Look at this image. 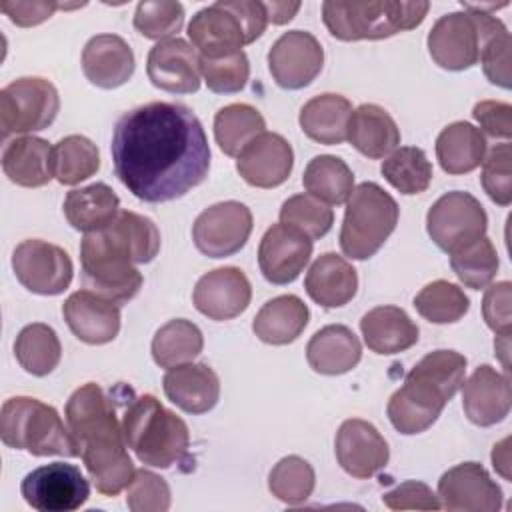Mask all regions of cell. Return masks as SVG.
<instances>
[{
  "label": "cell",
  "mask_w": 512,
  "mask_h": 512,
  "mask_svg": "<svg viewBox=\"0 0 512 512\" xmlns=\"http://www.w3.org/2000/svg\"><path fill=\"white\" fill-rule=\"evenodd\" d=\"M250 298V282L236 266H222L206 272L192 292L196 310L218 322L240 316L248 308Z\"/></svg>",
  "instance_id": "44dd1931"
},
{
  "label": "cell",
  "mask_w": 512,
  "mask_h": 512,
  "mask_svg": "<svg viewBox=\"0 0 512 512\" xmlns=\"http://www.w3.org/2000/svg\"><path fill=\"white\" fill-rule=\"evenodd\" d=\"M0 438L6 446L32 456H80V448L56 408L30 396H14L2 404Z\"/></svg>",
  "instance_id": "52a82bcc"
},
{
  "label": "cell",
  "mask_w": 512,
  "mask_h": 512,
  "mask_svg": "<svg viewBox=\"0 0 512 512\" xmlns=\"http://www.w3.org/2000/svg\"><path fill=\"white\" fill-rule=\"evenodd\" d=\"M304 288L318 306L340 308L356 296L358 274L348 260L326 252L318 256L306 272Z\"/></svg>",
  "instance_id": "4316f807"
},
{
  "label": "cell",
  "mask_w": 512,
  "mask_h": 512,
  "mask_svg": "<svg viewBox=\"0 0 512 512\" xmlns=\"http://www.w3.org/2000/svg\"><path fill=\"white\" fill-rule=\"evenodd\" d=\"M72 334L92 346L112 342L120 332V304L92 290L72 292L62 304Z\"/></svg>",
  "instance_id": "603a6c76"
},
{
  "label": "cell",
  "mask_w": 512,
  "mask_h": 512,
  "mask_svg": "<svg viewBox=\"0 0 512 512\" xmlns=\"http://www.w3.org/2000/svg\"><path fill=\"white\" fill-rule=\"evenodd\" d=\"M462 12H450L434 22L428 32V52L432 60L452 72L468 70L480 60L484 44L506 26L490 12L474 10L462 2Z\"/></svg>",
  "instance_id": "30bf717a"
},
{
  "label": "cell",
  "mask_w": 512,
  "mask_h": 512,
  "mask_svg": "<svg viewBox=\"0 0 512 512\" xmlns=\"http://www.w3.org/2000/svg\"><path fill=\"white\" fill-rule=\"evenodd\" d=\"M100 168L98 146L82 136H64L52 150V170L54 178L64 186L80 184L82 180L94 176Z\"/></svg>",
  "instance_id": "ab89813d"
},
{
  "label": "cell",
  "mask_w": 512,
  "mask_h": 512,
  "mask_svg": "<svg viewBox=\"0 0 512 512\" xmlns=\"http://www.w3.org/2000/svg\"><path fill=\"white\" fill-rule=\"evenodd\" d=\"M450 266L458 280L472 288H486L498 272V252L490 238L482 236L450 254Z\"/></svg>",
  "instance_id": "7bdbcfd3"
},
{
  "label": "cell",
  "mask_w": 512,
  "mask_h": 512,
  "mask_svg": "<svg viewBox=\"0 0 512 512\" xmlns=\"http://www.w3.org/2000/svg\"><path fill=\"white\" fill-rule=\"evenodd\" d=\"M280 222L306 234L310 240L326 236L334 224L332 208L312 194H294L280 208Z\"/></svg>",
  "instance_id": "f6af8a7d"
},
{
  "label": "cell",
  "mask_w": 512,
  "mask_h": 512,
  "mask_svg": "<svg viewBox=\"0 0 512 512\" xmlns=\"http://www.w3.org/2000/svg\"><path fill=\"white\" fill-rule=\"evenodd\" d=\"M386 182L400 194H420L432 182V164L422 148L400 146L396 148L380 168Z\"/></svg>",
  "instance_id": "60d3db41"
},
{
  "label": "cell",
  "mask_w": 512,
  "mask_h": 512,
  "mask_svg": "<svg viewBox=\"0 0 512 512\" xmlns=\"http://www.w3.org/2000/svg\"><path fill=\"white\" fill-rule=\"evenodd\" d=\"M324 66V50L318 38L304 30L284 32L268 52V70L284 90L308 86Z\"/></svg>",
  "instance_id": "2e32d148"
},
{
  "label": "cell",
  "mask_w": 512,
  "mask_h": 512,
  "mask_svg": "<svg viewBox=\"0 0 512 512\" xmlns=\"http://www.w3.org/2000/svg\"><path fill=\"white\" fill-rule=\"evenodd\" d=\"M160 250L156 224L136 212L120 210L102 230L84 234L80 242L82 278L92 292L126 304L142 288L136 264H148Z\"/></svg>",
  "instance_id": "7a4b0ae2"
},
{
  "label": "cell",
  "mask_w": 512,
  "mask_h": 512,
  "mask_svg": "<svg viewBox=\"0 0 512 512\" xmlns=\"http://www.w3.org/2000/svg\"><path fill=\"white\" fill-rule=\"evenodd\" d=\"M366 346L376 354H398L418 342V326L398 306H376L360 320Z\"/></svg>",
  "instance_id": "4dcf8cb0"
},
{
  "label": "cell",
  "mask_w": 512,
  "mask_h": 512,
  "mask_svg": "<svg viewBox=\"0 0 512 512\" xmlns=\"http://www.w3.org/2000/svg\"><path fill=\"white\" fill-rule=\"evenodd\" d=\"M428 10V2H324L322 20L338 40H382L420 26Z\"/></svg>",
  "instance_id": "ba28073f"
},
{
  "label": "cell",
  "mask_w": 512,
  "mask_h": 512,
  "mask_svg": "<svg viewBox=\"0 0 512 512\" xmlns=\"http://www.w3.org/2000/svg\"><path fill=\"white\" fill-rule=\"evenodd\" d=\"M462 408L476 426H494L510 412V380L488 364L478 366L462 384Z\"/></svg>",
  "instance_id": "cb8c5ba5"
},
{
  "label": "cell",
  "mask_w": 512,
  "mask_h": 512,
  "mask_svg": "<svg viewBox=\"0 0 512 512\" xmlns=\"http://www.w3.org/2000/svg\"><path fill=\"white\" fill-rule=\"evenodd\" d=\"M252 226L250 208L242 202L226 200L198 214L192 226V240L204 256L226 258L244 248Z\"/></svg>",
  "instance_id": "9a60e30c"
},
{
  "label": "cell",
  "mask_w": 512,
  "mask_h": 512,
  "mask_svg": "<svg viewBox=\"0 0 512 512\" xmlns=\"http://www.w3.org/2000/svg\"><path fill=\"white\" fill-rule=\"evenodd\" d=\"M336 460L346 474L358 480L372 478L390 458L388 444L374 424L362 418L344 420L334 440Z\"/></svg>",
  "instance_id": "ac0fdd59"
},
{
  "label": "cell",
  "mask_w": 512,
  "mask_h": 512,
  "mask_svg": "<svg viewBox=\"0 0 512 512\" xmlns=\"http://www.w3.org/2000/svg\"><path fill=\"white\" fill-rule=\"evenodd\" d=\"M438 498L450 512H496L502 490L478 462H462L438 480Z\"/></svg>",
  "instance_id": "e0dca14e"
},
{
  "label": "cell",
  "mask_w": 512,
  "mask_h": 512,
  "mask_svg": "<svg viewBox=\"0 0 512 512\" xmlns=\"http://www.w3.org/2000/svg\"><path fill=\"white\" fill-rule=\"evenodd\" d=\"M510 48L512 38L508 28H504L502 32L494 34L480 52V62L486 78L506 90L510 88Z\"/></svg>",
  "instance_id": "f907efd6"
},
{
  "label": "cell",
  "mask_w": 512,
  "mask_h": 512,
  "mask_svg": "<svg viewBox=\"0 0 512 512\" xmlns=\"http://www.w3.org/2000/svg\"><path fill=\"white\" fill-rule=\"evenodd\" d=\"M310 310L294 294H282L268 300L254 316V334L272 346H284L294 342L308 326Z\"/></svg>",
  "instance_id": "1f68e13d"
},
{
  "label": "cell",
  "mask_w": 512,
  "mask_h": 512,
  "mask_svg": "<svg viewBox=\"0 0 512 512\" xmlns=\"http://www.w3.org/2000/svg\"><path fill=\"white\" fill-rule=\"evenodd\" d=\"M200 72L208 90L216 94L240 92L250 78V64L244 52H236L224 58H202Z\"/></svg>",
  "instance_id": "7dc6e473"
},
{
  "label": "cell",
  "mask_w": 512,
  "mask_h": 512,
  "mask_svg": "<svg viewBox=\"0 0 512 512\" xmlns=\"http://www.w3.org/2000/svg\"><path fill=\"white\" fill-rule=\"evenodd\" d=\"M346 140L366 158L380 160L400 146V130L382 106L362 104L350 114Z\"/></svg>",
  "instance_id": "f1b7e54d"
},
{
  "label": "cell",
  "mask_w": 512,
  "mask_h": 512,
  "mask_svg": "<svg viewBox=\"0 0 512 512\" xmlns=\"http://www.w3.org/2000/svg\"><path fill=\"white\" fill-rule=\"evenodd\" d=\"M512 148L508 142L496 144L482 160L480 182L484 192L498 206H508L512 202V176H510Z\"/></svg>",
  "instance_id": "681fc988"
},
{
  "label": "cell",
  "mask_w": 512,
  "mask_h": 512,
  "mask_svg": "<svg viewBox=\"0 0 512 512\" xmlns=\"http://www.w3.org/2000/svg\"><path fill=\"white\" fill-rule=\"evenodd\" d=\"M352 104L340 94H318L310 98L298 116L302 132L320 144H342L348 132Z\"/></svg>",
  "instance_id": "d6a6232c"
},
{
  "label": "cell",
  "mask_w": 512,
  "mask_h": 512,
  "mask_svg": "<svg viewBox=\"0 0 512 512\" xmlns=\"http://www.w3.org/2000/svg\"><path fill=\"white\" fill-rule=\"evenodd\" d=\"M510 438H504L502 442H498L492 450V464L494 470L500 472L506 480H510Z\"/></svg>",
  "instance_id": "6f0895ef"
},
{
  "label": "cell",
  "mask_w": 512,
  "mask_h": 512,
  "mask_svg": "<svg viewBox=\"0 0 512 512\" xmlns=\"http://www.w3.org/2000/svg\"><path fill=\"white\" fill-rule=\"evenodd\" d=\"M474 120L492 138L508 140L512 134V106L498 100H482L474 104Z\"/></svg>",
  "instance_id": "db71d44e"
},
{
  "label": "cell",
  "mask_w": 512,
  "mask_h": 512,
  "mask_svg": "<svg viewBox=\"0 0 512 512\" xmlns=\"http://www.w3.org/2000/svg\"><path fill=\"white\" fill-rule=\"evenodd\" d=\"M166 398L188 414H204L218 404L220 378L208 364H180L162 378Z\"/></svg>",
  "instance_id": "484cf974"
},
{
  "label": "cell",
  "mask_w": 512,
  "mask_h": 512,
  "mask_svg": "<svg viewBox=\"0 0 512 512\" xmlns=\"http://www.w3.org/2000/svg\"><path fill=\"white\" fill-rule=\"evenodd\" d=\"M264 6H266L268 22L272 24H286L300 10V2H264Z\"/></svg>",
  "instance_id": "9f6ffc18"
},
{
  "label": "cell",
  "mask_w": 512,
  "mask_h": 512,
  "mask_svg": "<svg viewBox=\"0 0 512 512\" xmlns=\"http://www.w3.org/2000/svg\"><path fill=\"white\" fill-rule=\"evenodd\" d=\"M0 10L14 22L16 26L30 28L36 24H42L48 20L56 10H60L58 2H46V0H2Z\"/></svg>",
  "instance_id": "11a10c76"
},
{
  "label": "cell",
  "mask_w": 512,
  "mask_h": 512,
  "mask_svg": "<svg viewBox=\"0 0 512 512\" xmlns=\"http://www.w3.org/2000/svg\"><path fill=\"white\" fill-rule=\"evenodd\" d=\"M12 270L26 290L42 296L62 294L74 276L68 252L38 238L24 240L14 248Z\"/></svg>",
  "instance_id": "5bb4252c"
},
{
  "label": "cell",
  "mask_w": 512,
  "mask_h": 512,
  "mask_svg": "<svg viewBox=\"0 0 512 512\" xmlns=\"http://www.w3.org/2000/svg\"><path fill=\"white\" fill-rule=\"evenodd\" d=\"M64 416L96 490L120 494L136 470L112 398L96 382H86L68 398Z\"/></svg>",
  "instance_id": "3957f363"
},
{
  "label": "cell",
  "mask_w": 512,
  "mask_h": 512,
  "mask_svg": "<svg viewBox=\"0 0 512 512\" xmlns=\"http://www.w3.org/2000/svg\"><path fill=\"white\" fill-rule=\"evenodd\" d=\"M316 484L314 468L308 460L292 454L280 458L268 476V488L284 504H302L310 498Z\"/></svg>",
  "instance_id": "ee69618b"
},
{
  "label": "cell",
  "mask_w": 512,
  "mask_h": 512,
  "mask_svg": "<svg viewBox=\"0 0 512 512\" xmlns=\"http://www.w3.org/2000/svg\"><path fill=\"white\" fill-rule=\"evenodd\" d=\"M268 14L258 0H218L198 10L188 24V38L202 58H224L242 52L264 34Z\"/></svg>",
  "instance_id": "8992f818"
},
{
  "label": "cell",
  "mask_w": 512,
  "mask_h": 512,
  "mask_svg": "<svg viewBox=\"0 0 512 512\" xmlns=\"http://www.w3.org/2000/svg\"><path fill=\"white\" fill-rule=\"evenodd\" d=\"M264 116L250 104L234 102L214 116V138L226 156H238L248 142L266 132Z\"/></svg>",
  "instance_id": "d590c367"
},
{
  "label": "cell",
  "mask_w": 512,
  "mask_h": 512,
  "mask_svg": "<svg viewBox=\"0 0 512 512\" xmlns=\"http://www.w3.org/2000/svg\"><path fill=\"white\" fill-rule=\"evenodd\" d=\"M414 308L428 322L452 324L468 312L470 300L458 284L434 280L414 296Z\"/></svg>",
  "instance_id": "b9f144b4"
},
{
  "label": "cell",
  "mask_w": 512,
  "mask_h": 512,
  "mask_svg": "<svg viewBox=\"0 0 512 512\" xmlns=\"http://www.w3.org/2000/svg\"><path fill=\"white\" fill-rule=\"evenodd\" d=\"M60 110L56 86L40 76H22L0 90L2 136L30 134L48 128Z\"/></svg>",
  "instance_id": "8fae6325"
},
{
  "label": "cell",
  "mask_w": 512,
  "mask_h": 512,
  "mask_svg": "<svg viewBox=\"0 0 512 512\" xmlns=\"http://www.w3.org/2000/svg\"><path fill=\"white\" fill-rule=\"evenodd\" d=\"M52 150L48 140L18 136L2 150V170L10 182L24 188H40L54 178Z\"/></svg>",
  "instance_id": "f546056e"
},
{
  "label": "cell",
  "mask_w": 512,
  "mask_h": 512,
  "mask_svg": "<svg viewBox=\"0 0 512 512\" xmlns=\"http://www.w3.org/2000/svg\"><path fill=\"white\" fill-rule=\"evenodd\" d=\"M510 282L502 280L486 288L482 300V314L488 328L494 334H510L512 318H510Z\"/></svg>",
  "instance_id": "f5cc1de1"
},
{
  "label": "cell",
  "mask_w": 512,
  "mask_h": 512,
  "mask_svg": "<svg viewBox=\"0 0 512 512\" xmlns=\"http://www.w3.org/2000/svg\"><path fill=\"white\" fill-rule=\"evenodd\" d=\"M488 216L484 206L468 192H446L426 214V230L432 242L452 254L486 236Z\"/></svg>",
  "instance_id": "7c38bea8"
},
{
  "label": "cell",
  "mask_w": 512,
  "mask_h": 512,
  "mask_svg": "<svg viewBox=\"0 0 512 512\" xmlns=\"http://www.w3.org/2000/svg\"><path fill=\"white\" fill-rule=\"evenodd\" d=\"M122 430L128 448L142 464L170 468L188 456L190 430L186 422L152 394L130 398Z\"/></svg>",
  "instance_id": "5b68a950"
},
{
  "label": "cell",
  "mask_w": 512,
  "mask_h": 512,
  "mask_svg": "<svg viewBox=\"0 0 512 512\" xmlns=\"http://www.w3.org/2000/svg\"><path fill=\"white\" fill-rule=\"evenodd\" d=\"M466 358L454 350L426 354L404 378V384L390 396L386 414L400 434L428 430L464 384Z\"/></svg>",
  "instance_id": "277c9868"
},
{
  "label": "cell",
  "mask_w": 512,
  "mask_h": 512,
  "mask_svg": "<svg viewBox=\"0 0 512 512\" xmlns=\"http://www.w3.org/2000/svg\"><path fill=\"white\" fill-rule=\"evenodd\" d=\"M312 256V240L286 224H272L258 246L262 276L276 286L294 282Z\"/></svg>",
  "instance_id": "d6986e66"
},
{
  "label": "cell",
  "mask_w": 512,
  "mask_h": 512,
  "mask_svg": "<svg viewBox=\"0 0 512 512\" xmlns=\"http://www.w3.org/2000/svg\"><path fill=\"white\" fill-rule=\"evenodd\" d=\"M170 500L168 482L152 470H136L126 486V504L132 512H166Z\"/></svg>",
  "instance_id": "c3c4849f"
},
{
  "label": "cell",
  "mask_w": 512,
  "mask_h": 512,
  "mask_svg": "<svg viewBox=\"0 0 512 512\" xmlns=\"http://www.w3.org/2000/svg\"><path fill=\"white\" fill-rule=\"evenodd\" d=\"M204 348L200 328L184 318L160 326L152 338V358L160 368H174L192 362Z\"/></svg>",
  "instance_id": "74e56055"
},
{
  "label": "cell",
  "mask_w": 512,
  "mask_h": 512,
  "mask_svg": "<svg viewBox=\"0 0 512 512\" xmlns=\"http://www.w3.org/2000/svg\"><path fill=\"white\" fill-rule=\"evenodd\" d=\"M14 356L28 374L46 376L60 364L62 346L52 326L34 322L16 336Z\"/></svg>",
  "instance_id": "f35d334b"
},
{
  "label": "cell",
  "mask_w": 512,
  "mask_h": 512,
  "mask_svg": "<svg viewBox=\"0 0 512 512\" xmlns=\"http://www.w3.org/2000/svg\"><path fill=\"white\" fill-rule=\"evenodd\" d=\"M396 200L376 182L358 184L348 202L340 228V248L352 260L374 256L398 224Z\"/></svg>",
  "instance_id": "9c48e42d"
},
{
  "label": "cell",
  "mask_w": 512,
  "mask_h": 512,
  "mask_svg": "<svg viewBox=\"0 0 512 512\" xmlns=\"http://www.w3.org/2000/svg\"><path fill=\"white\" fill-rule=\"evenodd\" d=\"M382 502L390 510H438L442 504L432 488L418 480H406L386 492Z\"/></svg>",
  "instance_id": "816d5d0a"
},
{
  "label": "cell",
  "mask_w": 512,
  "mask_h": 512,
  "mask_svg": "<svg viewBox=\"0 0 512 512\" xmlns=\"http://www.w3.org/2000/svg\"><path fill=\"white\" fill-rule=\"evenodd\" d=\"M118 180L138 200L182 198L210 170V146L198 116L176 102H150L124 112L112 132Z\"/></svg>",
  "instance_id": "6da1fadb"
},
{
  "label": "cell",
  "mask_w": 512,
  "mask_h": 512,
  "mask_svg": "<svg viewBox=\"0 0 512 512\" xmlns=\"http://www.w3.org/2000/svg\"><path fill=\"white\" fill-rule=\"evenodd\" d=\"M134 52L118 34H96L82 50V70L90 84L112 90L134 74Z\"/></svg>",
  "instance_id": "d4e9b609"
},
{
  "label": "cell",
  "mask_w": 512,
  "mask_h": 512,
  "mask_svg": "<svg viewBox=\"0 0 512 512\" xmlns=\"http://www.w3.org/2000/svg\"><path fill=\"white\" fill-rule=\"evenodd\" d=\"M20 492L38 512H72L86 504L90 484L78 466L52 462L28 472Z\"/></svg>",
  "instance_id": "4fadbf2b"
},
{
  "label": "cell",
  "mask_w": 512,
  "mask_h": 512,
  "mask_svg": "<svg viewBox=\"0 0 512 512\" xmlns=\"http://www.w3.org/2000/svg\"><path fill=\"white\" fill-rule=\"evenodd\" d=\"M62 208L68 224L88 234L106 228L116 218L120 212V198L108 184L96 182L70 190Z\"/></svg>",
  "instance_id": "836d02e7"
},
{
  "label": "cell",
  "mask_w": 512,
  "mask_h": 512,
  "mask_svg": "<svg viewBox=\"0 0 512 512\" xmlns=\"http://www.w3.org/2000/svg\"><path fill=\"white\" fill-rule=\"evenodd\" d=\"M146 72L150 82L170 94H192L200 88V54L182 38H168L148 52Z\"/></svg>",
  "instance_id": "ffe728a7"
},
{
  "label": "cell",
  "mask_w": 512,
  "mask_h": 512,
  "mask_svg": "<svg viewBox=\"0 0 512 512\" xmlns=\"http://www.w3.org/2000/svg\"><path fill=\"white\" fill-rule=\"evenodd\" d=\"M302 184L306 192L318 200L340 206L348 202L354 190V174L342 158L322 154L308 162Z\"/></svg>",
  "instance_id": "8d00e7d4"
},
{
  "label": "cell",
  "mask_w": 512,
  "mask_h": 512,
  "mask_svg": "<svg viewBox=\"0 0 512 512\" xmlns=\"http://www.w3.org/2000/svg\"><path fill=\"white\" fill-rule=\"evenodd\" d=\"M184 24V6L174 0H144L136 6L134 28L150 40H168Z\"/></svg>",
  "instance_id": "bcb514c9"
},
{
  "label": "cell",
  "mask_w": 512,
  "mask_h": 512,
  "mask_svg": "<svg viewBox=\"0 0 512 512\" xmlns=\"http://www.w3.org/2000/svg\"><path fill=\"white\" fill-rule=\"evenodd\" d=\"M362 358L358 336L344 324H328L314 332L306 346V360L310 368L324 376L346 374Z\"/></svg>",
  "instance_id": "83f0119b"
},
{
  "label": "cell",
  "mask_w": 512,
  "mask_h": 512,
  "mask_svg": "<svg viewBox=\"0 0 512 512\" xmlns=\"http://www.w3.org/2000/svg\"><path fill=\"white\" fill-rule=\"evenodd\" d=\"M494 348L508 372V350H510V334H498L496 340H494Z\"/></svg>",
  "instance_id": "680465c9"
},
{
  "label": "cell",
  "mask_w": 512,
  "mask_h": 512,
  "mask_svg": "<svg viewBox=\"0 0 512 512\" xmlns=\"http://www.w3.org/2000/svg\"><path fill=\"white\" fill-rule=\"evenodd\" d=\"M436 156L444 172L468 174L486 156V136L470 122H452L436 138Z\"/></svg>",
  "instance_id": "e575fe53"
},
{
  "label": "cell",
  "mask_w": 512,
  "mask_h": 512,
  "mask_svg": "<svg viewBox=\"0 0 512 512\" xmlns=\"http://www.w3.org/2000/svg\"><path fill=\"white\" fill-rule=\"evenodd\" d=\"M236 170L256 188H276L284 184L294 166L290 142L276 132H262L236 156Z\"/></svg>",
  "instance_id": "7402d4cb"
}]
</instances>
